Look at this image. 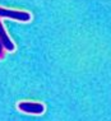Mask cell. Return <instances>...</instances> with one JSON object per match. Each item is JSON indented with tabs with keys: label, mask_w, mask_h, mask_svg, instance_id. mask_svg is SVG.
<instances>
[{
	"label": "cell",
	"mask_w": 111,
	"mask_h": 121,
	"mask_svg": "<svg viewBox=\"0 0 111 121\" xmlns=\"http://www.w3.org/2000/svg\"><path fill=\"white\" fill-rule=\"evenodd\" d=\"M0 18H10L19 22H28L31 19V14L27 12H18V10H10L6 8L0 6Z\"/></svg>",
	"instance_id": "obj_1"
},
{
	"label": "cell",
	"mask_w": 111,
	"mask_h": 121,
	"mask_svg": "<svg viewBox=\"0 0 111 121\" xmlns=\"http://www.w3.org/2000/svg\"><path fill=\"white\" fill-rule=\"evenodd\" d=\"M18 108L31 115H41L45 112V106L40 102H21L18 103Z\"/></svg>",
	"instance_id": "obj_2"
},
{
	"label": "cell",
	"mask_w": 111,
	"mask_h": 121,
	"mask_svg": "<svg viewBox=\"0 0 111 121\" xmlns=\"http://www.w3.org/2000/svg\"><path fill=\"white\" fill-rule=\"evenodd\" d=\"M0 43L3 45V47H4V50L9 51V52H13L15 50V46L14 43H13V41L9 38L8 33H6L4 26H3V23L0 22Z\"/></svg>",
	"instance_id": "obj_3"
},
{
	"label": "cell",
	"mask_w": 111,
	"mask_h": 121,
	"mask_svg": "<svg viewBox=\"0 0 111 121\" xmlns=\"http://www.w3.org/2000/svg\"><path fill=\"white\" fill-rule=\"evenodd\" d=\"M3 57H4V47L0 43V59H3Z\"/></svg>",
	"instance_id": "obj_4"
}]
</instances>
